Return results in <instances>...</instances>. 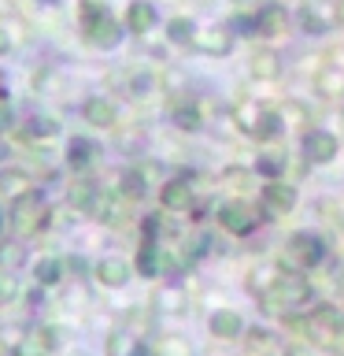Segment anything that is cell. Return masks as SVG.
Here are the masks:
<instances>
[{"instance_id":"1","label":"cell","mask_w":344,"mask_h":356,"mask_svg":"<svg viewBox=\"0 0 344 356\" xmlns=\"http://www.w3.org/2000/svg\"><path fill=\"white\" fill-rule=\"evenodd\" d=\"M311 300V282L300 271H282L270 282V289L263 293V308L274 312V316H285L289 308L296 305H307Z\"/></svg>"},{"instance_id":"2","label":"cell","mask_w":344,"mask_h":356,"mask_svg":"<svg viewBox=\"0 0 344 356\" xmlns=\"http://www.w3.org/2000/svg\"><path fill=\"white\" fill-rule=\"evenodd\" d=\"M44 216H49V208H44V197H41V189H33L26 186L22 193L11 197V208H8V222H11V230L22 234V238H30V234H37L41 230V222Z\"/></svg>"},{"instance_id":"3","label":"cell","mask_w":344,"mask_h":356,"mask_svg":"<svg viewBox=\"0 0 344 356\" xmlns=\"http://www.w3.org/2000/svg\"><path fill=\"white\" fill-rule=\"evenodd\" d=\"M82 26H85V41L96 44V49H115L122 41V22L111 19L104 4H93V0L82 4Z\"/></svg>"},{"instance_id":"4","label":"cell","mask_w":344,"mask_h":356,"mask_svg":"<svg viewBox=\"0 0 344 356\" xmlns=\"http://www.w3.org/2000/svg\"><path fill=\"white\" fill-rule=\"evenodd\" d=\"M322 260H326V245H322L318 234H293L282 252V264L285 271H307V267H318Z\"/></svg>"},{"instance_id":"5","label":"cell","mask_w":344,"mask_h":356,"mask_svg":"<svg viewBox=\"0 0 344 356\" xmlns=\"http://www.w3.org/2000/svg\"><path fill=\"white\" fill-rule=\"evenodd\" d=\"M300 152H304L307 163H333L341 152V141L329 130H307L304 141H300Z\"/></svg>"},{"instance_id":"6","label":"cell","mask_w":344,"mask_h":356,"mask_svg":"<svg viewBox=\"0 0 344 356\" xmlns=\"http://www.w3.org/2000/svg\"><path fill=\"white\" fill-rule=\"evenodd\" d=\"M218 227L226 230V234L244 238V234L255 230V211L244 204V200H226V204L218 208Z\"/></svg>"},{"instance_id":"7","label":"cell","mask_w":344,"mask_h":356,"mask_svg":"<svg viewBox=\"0 0 344 356\" xmlns=\"http://www.w3.org/2000/svg\"><path fill=\"white\" fill-rule=\"evenodd\" d=\"M300 330H307L311 338H318V341H329L333 334L341 330V312L333 308V305H318V308L304 319V327H300Z\"/></svg>"},{"instance_id":"8","label":"cell","mask_w":344,"mask_h":356,"mask_svg":"<svg viewBox=\"0 0 344 356\" xmlns=\"http://www.w3.org/2000/svg\"><path fill=\"white\" fill-rule=\"evenodd\" d=\"M296 186H289V182H266L263 186V208L270 211V216H289V211L296 208Z\"/></svg>"},{"instance_id":"9","label":"cell","mask_w":344,"mask_h":356,"mask_svg":"<svg viewBox=\"0 0 344 356\" xmlns=\"http://www.w3.org/2000/svg\"><path fill=\"white\" fill-rule=\"evenodd\" d=\"M189 44H196L204 56H226L233 49V33L226 26H204V30L193 33V41H189Z\"/></svg>"},{"instance_id":"10","label":"cell","mask_w":344,"mask_h":356,"mask_svg":"<svg viewBox=\"0 0 344 356\" xmlns=\"http://www.w3.org/2000/svg\"><path fill=\"white\" fill-rule=\"evenodd\" d=\"M52 345H55L52 327H33V330H26V334H22V338L15 341L11 356H49Z\"/></svg>"},{"instance_id":"11","label":"cell","mask_w":344,"mask_h":356,"mask_svg":"<svg viewBox=\"0 0 344 356\" xmlns=\"http://www.w3.org/2000/svg\"><path fill=\"white\" fill-rule=\"evenodd\" d=\"M207 330L215 334V338H222V341H233V338L244 334V316L233 312V308H215L211 319H207Z\"/></svg>"},{"instance_id":"12","label":"cell","mask_w":344,"mask_h":356,"mask_svg":"<svg viewBox=\"0 0 344 356\" xmlns=\"http://www.w3.org/2000/svg\"><path fill=\"white\" fill-rule=\"evenodd\" d=\"M160 204L166 211H185L193 208V186H189V178H166L163 189H160Z\"/></svg>"},{"instance_id":"13","label":"cell","mask_w":344,"mask_h":356,"mask_svg":"<svg viewBox=\"0 0 344 356\" xmlns=\"http://www.w3.org/2000/svg\"><path fill=\"white\" fill-rule=\"evenodd\" d=\"M252 26H255V33H263V38H277V33L289 30V11L282 4H263L259 15L252 19Z\"/></svg>"},{"instance_id":"14","label":"cell","mask_w":344,"mask_h":356,"mask_svg":"<svg viewBox=\"0 0 344 356\" xmlns=\"http://www.w3.org/2000/svg\"><path fill=\"white\" fill-rule=\"evenodd\" d=\"M93 275H96V282L100 286H108V289H122L130 282V264L122 260V256H108V260H100L93 267Z\"/></svg>"},{"instance_id":"15","label":"cell","mask_w":344,"mask_h":356,"mask_svg":"<svg viewBox=\"0 0 344 356\" xmlns=\"http://www.w3.org/2000/svg\"><path fill=\"white\" fill-rule=\"evenodd\" d=\"M85 211H89L96 222H115V219L122 216V197H119V193H108V189H96V193L89 197Z\"/></svg>"},{"instance_id":"16","label":"cell","mask_w":344,"mask_h":356,"mask_svg":"<svg viewBox=\"0 0 344 356\" xmlns=\"http://www.w3.org/2000/svg\"><path fill=\"white\" fill-rule=\"evenodd\" d=\"M119 104L111 97H89L85 100V122L89 127H115Z\"/></svg>"},{"instance_id":"17","label":"cell","mask_w":344,"mask_h":356,"mask_svg":"<svg viewBox=\"0 0 344 356\" xmlns=\"http://www.w3.org/2000/svg\"><path fill=\"white\" fill-rule=\"evenodd\" d=\"M126 30L130 33L155 30V4H152V0H133V4L126 8Z\"/></svg>"},{"instance_id":"18","label":"cell","mask_w":344,"mask_h":356,"mask_svg":"<svg viewBox=\"0 0 344 356\" xmlns=\"http://www.w3.org/2000/svg\"><path fill=\"white\" fill-rule=\"evenodd\" d=\"M130 267H137V275H144V278L160 275V245H155V238H141V249Z\"/></svg>"},{"instance_id":"19","label":"cell","mask_w":344,"mask_h":356,"mask_svg":"<svg viewBox=\"0 0 344 356\" xmlns=\"http://www.w3.org/2000/svg\"><path fill=\"white\" fill-rule=\"evenodd\" d=\"M248 134L255 141H277L282 138V115H277V111H259V115L248 122Z\"/></svg>"},{"instance_id":"20","label":"cell","mask_w":344,"mask_h":356,"mask_svg":"<svg viewBox=\"0 0 344 356\" xmlns=\"http://www.w3.org/2000/svg\"><path fill=\"white\" fill-rule=\"evenodd\" d=\"M248 71H252V78H259V82H274V78L282 74V60H277L274 52H255Z\"/></svg>"},{"instance_id":"21","label":"cell","mask_w":344,"mask_h":356,"mask_svg":"<svg viewBox=\"0 0 344 356\" xmlns=\"http://www.w3.org/2000/svg\"><path fill=\"white\" fill-rule=\"evenodd\" d=\"M315 89L322 97H344V67H322L315 78Z\"/></svg>"},{"instance_id":"22","label":"cell","mask_w":344,"mask_h":356,"mask_svg":"<svg viewBox=\"0 0 344 356\" xmlns=\"http://www.w3.org/2000/svg\"><path fill=\"white\" fill-rule=\"evenodd\" d=\"M93 160H96V145L89 141V138H71V149H67V163L82 171V167H89Z\"/></svg>"},{"instance_id":"23","label":"cell","mask_w":344,"mask_h":356,"mask_svg":"<svg viewBox=\"0 0 344 356\" xmlns=\"http://www.w3.org/2000/svg\"><path fill=\"white\" fill-rule=\"evenodd\" d=\"M63 278V264L55 260V256H41L37 267H33V282L37 286H55Z\"/></svg>"},{"instance_id":"24","label":"cell","mask_w":344,"mask_h":356,"mask_svg":"<svg viewBox=\"0 0 344 356\" xmlns=\"http://www.w3.org/2000/svg\"><path fill=\"white\" fill-rule=\"evenodd\" d=\"M174 127L185 130V134H196V130H204V115H200L196 104H178L174 108Z\"/></svg>"},{"instance_id":"25","label":"cell","mask_w":344,"mask_h":356,"mask_svg":"<svg viewBox=\"0 0 344 356\" xmlns=\"http://www.w3.org/2000/svg\"><path fill=\"white\" fill-rule=\"evenodd\" d=\"M133 349H137V341L130 330H111L104 341V356H133Z\"/></svg>"},{"instance_id":"26","label":"cell","mask_w":344,"mask_h":356,"mask_svg":"<svg viewBox=\"0 0 344 356\" xmlns=\"http://www.w3.org/2000/svg\"><path fill=\"white\" fill-rule=\"evenodd\" d=\"M144 189H148V182H144L141 171H122V178H119V197L122 200H141Z\"/></svg>"},{"instance_id":"27","label":"cell","mask_w":344,"mask_h":356,"mask_svg":"<svg viewBox=\"0 0 344 356\" xmlns=\"http://www.w3.org/2000/svg\"><path fill=\"white\" fill-rule=\"evenodd\" d=\"M26 264V245L22 241H0V271H15Z\"/></svg>"},{"instance_id":"28","label":"cell","mask_w":344,"mask_h":356,"mask_svg":"<svg viewBox=\"0 0 344 356\" xmlns=\"http://www.w3.org/2000/svg\"><path fill=\"white\" fill-rule=\"evenodd\" d=\"M296 19H300V26H304V33H326L329 30V19L318 11V4H304Z\"/></svg>"},{"instance_id":"29","label":"cell","mask_w":344,"mask_h":356,"mask_svg":"<svg viewBox=\"0 0 344 356\" xmlns=\"http://www.w3.org/2000/svg\"><path fill=\"white\" fill-rule=\"evenodd\" d=\"M55 134H60V122L49 119V115H33V119L26 122V138L44 141V138H55Z\"/></svg>"},{"instance_id":"30","label":"cell","mask_w":344,"mask_h":356,"mask_svg":"<svg viewBox=\"0 0 344 356\" xmlns=\"http://www.w3.org/2000/svg\"><path fill=\"white\" fill-rule=\"evenodd\" d=\"M193 33H196V22L193 19H171V26H166V38H171L174 44H189L193 41Z\"/></svg>"},{"instance_id":"31","label":"cell","mask_w":344,"mask_h":356,"mask_svg":"<svg viewBox=\"0 0 344 356\" xmlns=\"http://www.w3.org/2000/svg\"><path fill=\"white\" fill-rule=\"evenodd\" d=\"M155 356H189V341L178 338V334H166V338H160V345H155Z\"/></svg>"},{"instance_id":"32","label":"cell","mask_w":344,"mask_h":356,"mask_svg":"<svg viewBox=\"0 0 344 356\" xmlns=\"http://www.w3.org/2000/svg\"><path fill=\"white\" fill-rule=\"evenodd\" d=\"M282 167H285V156L282 152H263L259 160H255V171L266 175V178H277V175H282Z\"/></svg>"},{"instance_id":"33","label":"cell","mask_w":344,"mask_h":356,"mask_svg":"<svg viewBox=\"0 0 344 356\" xmlns=\"http://www.w3.org/2000/svg\"><path fill=\"white\" fill-rule=\"evenodd\" d=\"M22 189H26V175H22V171H4V175H0V193L15 197V193H22Z\"/></svg>"},{"instance_id":"34","label":"cell","mask_w":344,"mask_h":356,"mask_svg":"<svg viewBox=\"0 0 344 356\" xmlns=\"http://www.w3.org/2000/svg\"><path fill=\"white\" fill-rule=\"evenodd\" d=\"M11 300H19L15 271H0V305H11Z\"/></svg>"},{"instance_id":"35","label":"cell","mask_w":344,"mask_h":356,"mask_svg":"<svg viewBox=\"0 0 344 356\" xmlns=\"http://www.w3.org/2000/svg\"><path fill=\"white\" fill-rule=\"evenodd\" d=\"M155 308L160 312H185V297L178 293V289H166V293L155 300Z\"/></svg>"},{"instance_id":"36","label":"cell","mask_w":344,"mask_h":356,"mask_svg":"<svg viewBox=\"0 0 344 356\" xmlns=\"http://www.w3.org/2000/svg\"><path fill=\"white\" fill-rule=\"evenodd\" d=\"M93 193H96V186H89V182H74V186H71V204H74V208H85Z\"/></svg>"},{"instance_id":"37","label":"cell","mask_w":344,"mask_h":356,"mask_svg":"<svg viewBox=\"0 0 344 356\" xmlns=\"http://www.w3.org/2000/svg\"><path fill=\"white\" fill-rule=\"evenodd\" d=\"M130 86H133V89H130L133 97H144V93H148V89L155 86V78H152V74H137V78H133Z\"/></svg>"},{"instance_id":"38","label":"cell","mask_w":344,"mask_h":356,"mask_svg":"<svg viewBox=\"0 0 344 356\" xmlns=\"http://www.w3.org/2000/svg\"><path fill=\"white\" fill-rule=\"evenodd\" d=\"M11 130V108L8 104H0V134Z\"/></svg>"},{"instance_id":"39","label":"cell","mask_w":344,"mask_h":356,"mask_svg":"<svg viewBox=\"0 0 344 356\" xmlns=\"http://www.w3.org/2000/svg\"><path fill=\"white\" fill-rule=\"evenodd\" d=\"M11 52V38H8V30L0 26V56H8Z\"/></svg>"},{"instance_id":"40","label":"cell","mask_w":344,"mask_h":356,"mask_svg":"<svg viewBox=\"0 0 344 356\" xmlns=\"http://www.w3.org/2000/svg\"><path fill=\"white\" fill-rule=\"evenodd\" d=\"M333 15H337V22H344V0H337V8H333Z\"/></svg>"},{"instance_id":"41","label":"cell","mask_w":344,"mask_h":356,"mask_svg":"<svg viewBox=\"0 0 344 356\" xmlns=\"http://www.w3.org/2000/svg\"><path fill=\"white\" fill-rule=\"evenodd\" d=\"M0 356H8V349H4V345H0Z\"/></svg>"},{"instance_id":"42","label":"cell","mask_w":344,"mask_h":356,"mask_svg":"<svg viewBox=\"0 0 344 356\" xmlns=\"http://www.w3.org/2000/svg\"><path fill=\"white\" fill-rule=\"evenodd\" d=\"M333 356H344V349H337V353H333Z\"/></svg>"},{"instance_id":"43","label":"cell","mask_w":344,"mask_h":356,"mask_svg":"<svg viewBox=\"0 0 344 356\" xmlns=\"http://www.w3.org/2000/svg\"><path fill=\"white\" fill-rule=\"evenodd\" d=\"M0 227H4V216H0Z\"/></svg>"},{"instance_id":"44","label":"cell","mask_w":344,"mask_h":356,"mask_svg":"<svg viewBox=\"0 0 344 356\" xmlns=\"http://www.w3.org/2000/svg\"><path fill=\"white\" fill-rule=\"evenodd\" d=\"M289 356H296V353H289Z\"/></svg>"},{"instance_id":"45","label":"cell","mask_w":344,"mask_h":356,"mask_svg":"<svg viewBox=\"0 0 344 356\" xmlns=\"http://www.w3.org/2000/svg\"><path fill=\"white\" fill-rule=\"evenodd\" d=\"M241 4H244V0H241Z\"/></svg>"},{"instance_id":"46","label":"cell","mask_w":344,"mask_h":356,"mask_svg":"<svg viewBox=\"0 0 344 356\" xmlns=\"http://www.w3.org/2000/svg\"><path fill=\"white\" fill-rule=\"evenodd\" d=\"M341 323H344V319H341Z\"/></svg>"}]
</instances>
